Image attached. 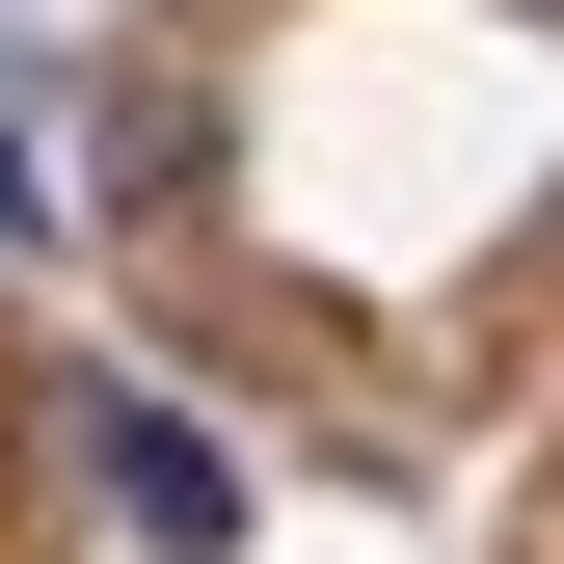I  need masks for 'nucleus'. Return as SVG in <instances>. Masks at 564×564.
<instances>
[{
	"mask_svg": "<svg viewBox=\"0 0 564 564\" xmlns=\"http://www.w3.org/2000/svg\"><path fill=\"white\" fill-rule=\"evenodd\" d=\"M108 511H134V538H188V564H216V538H242V457H216V431H188V403H108Z\"/></svg>",
	"mask_w": 564,
	"mask_h": 564,
	"instance_id": "obj_1",
	"label": "nucleus"
}]
</instances>
